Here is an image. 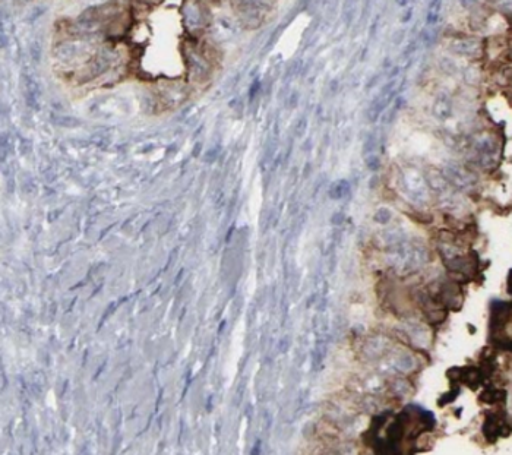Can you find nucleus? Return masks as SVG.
Returning <instances> with one entry per match:
<instances>
[{
  "instance_id": "f257e3e1",
  "label": "nucleus",
  "mask_w": 512,
  "mask_h": 455,
  "mask_svg": "<svg viewBox=\"0 0 512 455\" xmlns=\"http://www.w3.org/2000/svg\"><path fill=\"white\" fill-rule=\"evenodd\" d=\"M163 2H109L60 17L50 37V66L63 88L77 97L129 84L142 91L148 110L175 101L180 80V40Z\"/></svg>"
}]
</instances>
